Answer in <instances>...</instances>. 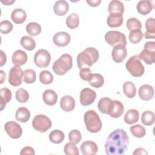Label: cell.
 <instances>
[{"label": "cell", "instance_id": "cell-1", "mask_svg": "<svg viewBox=\"0 0 155 155\" xmlns=\"http://www.w3.org/2000/svg\"><path fill=\"white\" fill-rule=\"evenodd\" d=\"M130 141L127 132L121 128L113 131L105 143V153L108 155H122L128 150Z\"/></svg>", "mask_w": 155, "mask_h": 155}, {"label": "cell", "instance_id": "cell-2", "mask_svg": "<svg viewBox=\"0 0 155 155\" xmlns=\"http://www.w3.org/2000/svg\"><path fill=\"white\" fill-rule=\"evenodd\" d=\"M99 58L98 50L94 47H88L79 53L77 56V65L79 69L91 67Z\"/></svg>", "mask_w": 155, "mask_h": 155}, {"label": "cell", "instance_id": "cell-3", "mask_svg": "<svg viewBox=\"0 0 155 155\" xmlns=\"http://www.w3.org/2000/svg\"><path fill=\"white\" fill-rule=\"evenodd\" d=\"M84 120L86 128L89 132L96 133L101 130L102 121L95 111L90 110L86 111L84 114Z\"/></svg>", "mask_w": 155, "mask_h": 155}, {"label": "cell", "instance_id": "cell-4", "mask_svg": "<svg viewBox=\"0 0 155 155\" xmlns=\"http://www.w3.org/2000/svg\"><path fill=\"white\" fill-rule=\"evenodd\" d=\"M73 65L72 57L68 53L62 54L60 58L56 60L52 66L53 71L58 75H64L69 71Z\"/></svg>", "mask_w": 155, "mask_h": 155}, {"label": "cell", "instance_id": "cell-5", "mask_svg": "<svg viewBox=\"0 0 155 155\" xmlns=\"http://www.w3.org/2000/svg\"><path fill=\"white\" fill-rule=\"evenodd\" d=\"M125 67L134 77H140L143 74L145 71V68L137 54L131 56L127 61Z\"/></svg>", "mask_w": 155, "mask_h": 155}, {"label": "cell", "instance_id": "cell-6", "mask_svg": "<svg viewBox=\"0 0 155 155\" xmlns=\"http://www.w3.org/2000/svg\"><path fill=\"white\" fill-rule=\"evenodd\" d=\"M139 56L146 64H153L155 59V42L154 41L147 42L144 44L143 50L139 53Z\"/></svg>", "mask_w": 155, "mask_h": 155}, {"label": "cell", "instance_id": "cell-7", "mask_svg": "<svg viewBox=\"0 0 155 155\" xmlns=\"http://www.w3.org/2000/svg\"><path fill=\"white\" fill-rule=\"evenodd\" d=\"M32 126L36 131L44 133L49 130L52 126V122L49 117L44 114H38L32 120Z\"/></svg>", "mask_w": 155, "mask_h": 155}, {"label": "cell", "instance_id": "cell-8", "mask_svg": "<svg viewBox=\"0 0 155 155\" xmlns=\"http://www.w3.org/2000/svg\"><path fill=\"white\" fill-rule=\"evenodd\" d=\"M105 41L113 47L117 45H127L125 35L119 31H109L105 35Z\"/></svg>", "mask_w": 155, "mask_h": 155}, {"label": "cell", "instance_id": "cell-9", "mask_svg": "<svg viewBox=\"0 0 155 155\" xmlns=\"http://www.w3.org/2000/svg\"><path fill=\"white\" fill-rule=\"evenodd\" d=\"M51 61L50 53L45 49H39L35 54L34 62L39 68L47 67Z\"/></svg>", "mask_w": 155, "mask_h": 155}, {"label": "cell", "instance_id": "cell-10", "mask_svg": "<svg viewBox=\"0 0 155 155\" xmlns=\"http://www.w3.org/2000/svg\"><path fill=\"white\" fill-rule=\"evenodd\" d=\"M24 71L20 66L14 65L8 72V83L14 87L21 85L23 78Z\"/></svg>", "mask_w": 155, "mask_h": 155}, {"label": "cell", "instance_id": "cell-11", "mask_svg": "<svg viewBox=\"0 0 155 155\" xmlns=\"http://www.w3.org/2000/svg\"><path fill=\"white\" fill-rule=\"evenodd\" d=\"M124 111V105L121 102L117 100H111L108 108L107 114L113 118H118L120 117Z\"/></svg>", "mask_w": 155, "mask_h": 155}, {"label": "cell", "instance_id": "cell-12", "mask_svg": "<svg viewBox=\"0 0 155 155\" xmlns=\"http://www.w3.org/2000/svg\"><path fill=\"white\" fill-rule=\"evenodd\" d=\"M4 129L8 135L12 139H18L22 134L21 127L15 121H9L5 124Z\"/></svg>", "mask_w": 155, "mask_h": 155}, {"label": "cell", "instance_id": "cell-13", "mask_svg": "<svg viewBox=\"0 0 155 155\" xmlns=\"http://www.w3.org/2000/svg\"><path fill=\"white\" fill-rule=\"evenodd\" d=\"M96 98V92L89 88H83L80 93V102L83 106H88L94 102Z\"/></svg>", "mask_w": 155, "mask_h": 155}, {"label": "cell", "instance_id": "cell-14", "mask_svg": "<svg viewBox=\"0 0 155 155\" xmlns=\"http://www.w3.org/2000/svg\"><path fill=\"white\" fill-rule=\"evenodd\" d=\"M111 56L115 62H122L127 56V50L125 47L122 45L114 46L111 52Z\"/></svg>", "mask_w": 155, "mask_h": 155}, {"label": "cell", "instance_id": "cell-15", "mask_svg": "<svg viewBox=\"0 0 155 155\" xmlns=\"http://www.w3.org/2000/svg\"><path fill=\"white\" fill-rule=\"evenodd\" d=\"M71 41L70 35L65 31H59L53 37V43L58 47L67 46Z\"/></svg>", "mask_w": 155, "mask_h": 155}, {"label": "cell", "instance_id": "cell-16", "mask_svg": "<svg viewBox=\"0 0 155 155\" xmlns=\"http://www.w3.org/2000/svg\"><path fill=\"white\" fill-rule=\"evenodd\" d=\"M80 150L84 155H94L98 151V147L95 142L87 140L81 144Z\"/></svg>", "mask_w": 155, "mask_h": 155}, {"label": "cell", "instance_id": "cell-17", "mask_svg": "<svg viewBox=\"0 0 155 155\" xmlns=\"http://www.w3.org/2000/svg\"><path fill=\"white\" fill-rule=\"evenodd\" d=\"M154 91L153 87L148 84H144L140 87L138 91L139 97L145 101L151 99L154 96Z\"/></svg>", "mask_w": 155, "mask_h": 155}, {"label": "cell", "instance_id": "cell-18", "mask_svg": "<svg viewBox=\"0 0 155 155\" xmlns=\"http://www.w3.org/2000/svg\"><path fill=\"white\" fill-rule=\"evenodd\" d=\"M12 61L14 65H23L27 61V54L22 50H17L12 54Z\"/></svg>", "mask_w": 155, "mask_h": 155}, {"label": "cell", "instance_id": "cell-19", "mask_svg": "<svg viewBox=\"0 0 155 155\" xmlns=\"http://www.w3.org/2000/svg\"><path fill=\"white\" fill-rule=\"evenodd\" d=\"M76 102L74 99L70 95H65L61 99L60 107L64 111L69 112L72 111L74 108Z\"/></svg>", "mask_w": 155, "mask_h": 155}, {"label": "cell", "instance_id": "cell-20", "mask_svg": "<svg viewBox=\"0 0 155 155\" xmlns=\"http://www.w3.org/2000/svg\"><path fill=\"white\" fill-rule=\"evenodd\" d=\"M154 7V4L149 0H143L138 2L136 8L139 13L142 15H147L150 13Z\"/></svg>", "mask_w": 155, "mask_h": 155}, {"label": "cell", "instance_id": "cell-21", "mask_svg": "<svg viewBox=\"0 0 155 155\" xmlns=\"http://www.w3.org/2000/svg\"><path fill=\"white\" fill-rule=\"evenodd\" d=\"M69 10V5L65 0L57 1L53 7L54 13L58 16H64Z\"/></svg>", "mask_w": 155, "mask_h": 155}, {"label": "cell", "instance_id": "cell-22", "mask_svg": "<svg viewBox=\"0 0 155 155\" xmlns=\"http://www.w3.org/2000/svg\"><path fill=\"white\" fill-rule=\"evenodd\" d=\"M26 12L23 9L20 8H15L11 13V19L12 21L16 24L23 23L26 20Z\"/></svg>", "mask_w": 155, "mask_h": 155}, {"label": "cell", "instance_id": "cell-23", "mask_svg": "<svg viewBox=\"0 0 155 155\" xmlns=\"http://www.w3.org/2000/svg\"><path fill=\"white\" fill-rule=\"evenodd\" d=\"M42 99L45 104L48 105L52 106L56 104L58 100V95L54 90L48 89L43 93Z\"/></svg>", "mask_w": 155, "mask_h": 155}, {"label": "cell", "instance_id": "cell-24", "mask_svg": "<svg viewBox=\"0 0 155 155\" xmlns=\"http://www.w3.org/2000/svg\"><path fill=\"white\" fill-rule=\"evenodd\" d=\"M124 21L122 14L113 13L110 14L107 18V24L110 27L115 28L120 27Z\"/></svg>", "mask_w": 155, "mask_h": 155}, {"label": "cell", "instance_id": "cell-25", "mask_svg": "<svg viewBox=\"0 0 155 155\" xmlns=\"http://www.w3.org/2000/svg\"><path fill=\"white\" fill-rule=\"evenodd\" d=\"M12 99V92L7 88H2L0 90V110L2 111L5 107L6 104L8 103Z\"/></svg>", "mask_w": 155, "mask_h": 155}, {"label": "cell", "instance_id": "cell-26", "mask_svg": "<svg viewBox=\"0 0 155 155\" xmlns=\"http://www.w3.org/2000/svg\"><path fill=\"white\" fill-rule=\"evenodd\" d=\"M145 27L147 31L143 35L145 39H154L155 37V22L154 19L149 18L145 22Z\"/></svg>", "mask_w": 155, "mask_h": 155}, {"label": "cell", "instance_id": "cell-27", "mask_svg": "<svg viewBox=\"0 0 155 155\" xmlns=\"http://www.w3.org/2000/svg\"><path fill=\"white\" fill-rule=\"evenodd\" d=\"M108 10L110 14L119 13L122 15L124 12V5L120 1L113 0L109 3Z\"/></svg>", "mask_w": 155, "mask_h": 155}, {"label": "cell", "instance_id": "cell-28", "mask_svg": "<svg viewBox=\"0 0 155 155\" xmlns=\"http://www.w3.org/2000/svg\"><path fill=\"white\" fill-rule=\"evenodd\" d=\"M139 119V113L136 109H130L128 110L124 115V121L129 125L133 124L138 122Z\"/></svg>", "mask_w": 155, "mask_h": 155}, {"label": "cell", "instance_id": "cell-29", "mask_svg": "<svg viewBox=\"0 0 155 155\" xmlns=\"http://www.w3.org/2000/svg\"><path fill=\"white\" fill-rule=\"evenodd\" d=\"M30 117V113L28 108L25 107H20L16 111V119L21 122H27Z\"/></svg>", "mask_w": 155, "mask_h": 155}, {"label": "cell", "instance_id": "cell-30", "mask_svg": "<svg viewBox=\"0 0 155 155\" xmlns=\"http://www.w3.org/2000/svg\"><path fill=\"white\" fill-rule=\"evenodd\" d=\"M123 91L128 98H133L136 94V88L134 83L130 81L125 82L123 85Z\"/></svg>", "mask_w": 155, "mask_h": 155}, {"label": "cell", "instance_id": "cell-31", "mask_svg": "<svg viewBox=\"0 0 155 155\" xmlns=\"http://www.w3.org/2000/svg\"><path fill=\"white\" fill-rule=\"evenodd\" d=\"M22 47L28 51H31L36 47L35 41L28 36H24L20 41Z\"/></svg>", "mask_w": 155, "mask_h": 155}, {"label": "cell", "instance_id": "cell-32", "mask_svg": "<svg viewBox=\"0 0 155 155\" xmlns=\"http://www.w3.org/2000/svg\"><path fill=\"white\" fill-rule=\"evenodd\" d=\"M26 31L27 33L32 36H35L38 35L41 33L42 31V28L41 25L35 22H31L28 23L25 27Z\"/></svg>", "mask_w": 155, "mask_h": 155}, {"label": "cell", "instance_id": "cell-33", "mask_svg": "<svg viewBox=\"0 0 155 155\" xmlns=\"http://www.w3.org/2000/svg\"><path fill=\"white\" fill-rule=\"evenodd\" d=\"M65 138L64 133L59 130H54L52 131L49 134L50 140L56 144L61 143Z\"/></svg>", "mask_w": 155, "mask_h": 155}, {"label": "cell", "instance_id": "cell-34", "mask_svg": "<svg viewBox=\"0 0 155 155\" xmlns=\"http://www.w3.org/2000/svg\"><path fill=\"white\" fill-rule=\"evenodd\" d=\"M155 116L154 113L150 110L145 111L141 117L142 123L146 126H150L154 123Z\"/></svg>", "mask_w": 155, "mask_h": 155}, {"label": "cell", "instance_id": "cell-35", "mask_svg": "<svg viewBox=\"0 0 155 155\" xmlns=\"http://www.w3.org/2000/svg\"><path fill=\"white\" fill-rule=\"evenodd\" d=\"M90 85L94 88H100L104 84V77L99 73H93L91 79L88 81Z\"/></svg>", "mask_w": 155, "mask_h": 155}, {"label": "cell", "instance_id": "cell-36", "mask_svg": "<svg viewBox=\"0 0 155 155\" xmlns=\"http://www.w3.org/2000/svg\"><path fill=\"white\" fill-rule=\"evenodd\" d=\"M66 25L70 29H74L78 27L79 24V16L75 13H71L66 19Z\"/></svg>", "mask_w": 155, "mask_h": 155}, {"label": "cell", "instance_id": "cell-37", "mask_svg": "<svg viewBox=\"0 0 155 155\" xmlns=\"http://www.w3.org/2000/svg\"><path fill=\"white\" fill-rule=\"evenodd\" d=\"M130 130L133 136L137 138H142L144 137L146 134L145 128L139 124L131 126L130 128Z\"/></svg>", "mask_w": 155, "mask_h": 155}, {"label": "cell", "instance_id": "cell-38", "mask_svg": "<svg viewBox=\"0 0 155 155\" xmlns=\"http://www.w3.org/2000/svg\"><path fill=\"white\" fill-rule=\"evenodd\" d=\"M143 37V34L140 29L131 30L129 34V40L133 44L139 43Z\"/></svg>", "mask_w": 155, "mask_h": 155}, {"label": "cell", "instance_id": "cell-39", "mask_svg": "<svg viewBox=\"0 0 155 155\" xmlns=\"http://www.w3.org/2000/svg\"><path fill=\"white\" fill-rule=\"evenodd\" d=\"M36 74L32 69H27L24 70L23 74V81L26 84H33L36 81Z\"/></svg>", "mask_w": 155, "mask_h": 155}, {"label": "cell", "instance_id": "cell-40", "mask_svg": "<svg viewBox=\"0 0 155 155\" xmlns=\"http://www.w3.org/2000/svg\"><path fill=\"white\" fill-rule=\"evenodd\" d=\"M15 97L19 102L25 103L27 102L29 99V94L26 90L20 88L16 90Z\"/></svg>", "mask_w": 155, "mask_h": 155}, {"label": "cell", "instance_id": "cell-41", "mask_svg": "<svg viewBox=\"0 0 155 155\" xmlns=\"http://www.w3.org/2000/svg\"><path fill=\"white\" fill-rule=\"evenodd\" d=\"M39 81L43 84H50L53 81V76L49 71L43 70L39 74Z\"/></svg>", "mask_w": 155, "mask_h": 155}, {"label": "cell", "instance_id": "cell-42", "mask_svg": "<svg viewBox=\"0 0 155 155\" xmlns=\"http://www.w3.org/2000/svg\"><path fill=\"white\" fill-rule=\"evenodd\" d=\"M126 25L130 31L134 30L141 29L142 28V24L140 21L135 18H129L126 22Z\"/></svg>", "mask_w": 155, "mask_h": 155}, {"label": "cell", "instance_id": "cell-43", "mask_svg": "<svg viewBox=\"0 0 155 155\" xmlns=\"http://www.w3.org/2000/svg\"><path fill=\"white\" fill-rule=\"evenodd\" d=\"M64 153L66 155H79V151L78 147L72 142L67 143L64 148Z\"/></svg>", "mask_w": 155, "mask_h": 155}, {"label": "cell", "instance_id": "cell-44", "mask_svg": "<svg viewBox=\"0 0 155 155\" xmlns=\"http://www.w3.org/2000/svg\"><path fill=\"white\" fill-rule=\"evenodd\" d=\"M111 100L109 97H102L99 101L97 107L101 113L107 114V108Z\"/></svg>", "mask_w": 155, "mask_h": 155}, {"label": "cell", "instance_id": "cell-45", "mask_svg": "<svg viewBox=\"0 0 155 155\" xmlns=\"http://www.w3.org/2000/svg\"><path fill=\"white\" fill-rule=\"evenodd\" d=\"M81 133L78 130H73L68 134L69 140L74 144L78 143L81 141Z\"/></svg>", "mask_w": 155, "mask_h": 155}, {"label": "cell", "instance_id": "cell-46", "mask_svg": "<svg viewBox=\"0 0 155 155\" xmlns=\"http://www.w3.org/2000/svg\"><path fill=\"white\" fill-rule=\"evenodd\" d=\"M12 23L8 20H4L0 23V31L3 34H8L13 30Z\"/></svg>", "mask_w": 155, "mask_h": 155}, {"label": "cell", "instance_id": "cell-47", "mask_svg": "<svg viewBox=\"0 0 155 155\" xmlns=\"http://www.w3.org/2000/svg\"><path fill=\"white\" fill-rule=\"evenodd\" d=\"M92 75L93 73H91V71L89 68L85 67L80 69L79 76L82 80L88 82L91 79Z\"/></svg>", "mask_w": 155, "mask_h": 155}, {"label": "cell", "instance_id": "cell-48", "mask_svg": "<svg viewBox=\"0 0 155 155\" xmlns=\"http://www.w3.org/2000/svg\"><path fill=\"white\" fill-rule=\"evenodd\" d=\"M35 154L34 149L31 147H25L23 148L20 153L21 155H24V154H31L34 155Z\"/></svg>", "mask_w": 155, "mask_h": 155}, {"label": "cell", "instance_id": "cell-49", "mask_svg": "<svg viewBox=\"0 0 155 155\" xmlns=\"http://www.w3.org/2000/svg\"><path fill=\"white\" fill-rule=\"evenodd\" d=\"M133 155H139V154H148L147 151L145 149L143 148H137L133 153Z\"/></svg>", "mask_w": 155, "mask_h": 155}, {"label": "cell", "instance_id": "cell-50", "mask_svg": "<svg viewBox=\"0 0 155 155\" xmlns=\"http://www.w3.org/2000/svg\"><path fill=\"white\" fill-rule=\"evenodd\" d=\"M1 53V63H0V66L2 67L3 66L7 61V56L6 54L4 53V51L2 50L0 51Z\"/></svg>", "mask_w": 155, "mask_h": 155}, {"label": "cell", "instance_id": "cell-51", "mask_svg": "<svg viewBox=\"0 0 155 155\" xmlns=\"http://www.w3.org/2000/svg\"><path fill=\"white\" fill-rule=\"evenodd\" d=\"M87 3H88L89 4L90 6L91 7H97L98 6L101 2V0H91V1H87Z\"/></svg>", "mask_w": 155, "mask_h": 155}, {"label": "cell", "instance_id": "cell-52", "mask_svg": "<svg viewBox=\"0 0 155 155\" xmlns=\"http://www.w3.org/2000/svg\"><path fill=\"white\" fill-rule=\"evenodd\" d=\"M0 73H1V82H0V84H2L4 82V80H5L6 74H5V73H4V71L3 70H1Z\"/></svg>", "mask_w": 155, "mask_h": 155}, {"label": "cell", "instance_id": "cell-53", "mask_svg": "<svg viewBox=\"0 0 155 155\" xmlns=\"http://www.w3.org/2000/svg\"><path fill=\"white\" fill-rule=\"evenodd\" d=\"M15 2V0H13V1H1V2L3 3L5 5H10L11 4H12Z\"/></svg>", "mask_w": 155, "mask_h": 155}]
</instances>
